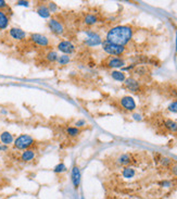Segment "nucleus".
Instances as JSON below:
<instances>
[{"label":"nucleus","instance_id":"nucleus-6","mask_svg":"<svg viewBox=\"0 0 177 199\" xmlns=\"http://www.w3.org/2000/svg\"><path fill=\"white\" fill-rule=\"evenodd\" d=\"M48 27L53 34L55 35H62L63 32H64V27H63V25L61 24V22H59L58 20L55 19H50L48 21Z\"/></svg>","mask_w":177,"mask_h":199},{"label":"nucleus","instance_id":"nucleus-7","mask_svg":"<svg viewBox=\"0 0 177 199\" xmlns=\"http://www.w3.org/2000/svg\"><path fill=\"white\" fill-rule=\"evenodd\" d=\"M121 106L127 111H134L136 109V102L130 96H125L121 99Z\"/></svg>","mask_w":177,"mask_h":199},{"label":"nucleus","instance_id":"nucleus-41","mask_svg":"<svg viewBox=\"0 0 177 199\" xmlns=\"http://www.w3.org/2000/svg\"><path fill=\"white\" fill-rule=\"evenodd\" d=\"M114 199H117V198H114Z\"/></svg>","mask_w":177,"mask_h":199},{"label":"nucleus","instance_id":"nucleus-1","mask_svg":"<svg viewBox=\"0 0 177 199\" xmlns=\"http://www.w3.org/2000/svg\"><path fill=\"white\" fill-rule=\"evenodd\" d=\"M133 37V30L129 26H115L107 34V42L124 47Z\"/></svg>","mask_w":177,"mask_h":199},{"label":"nucleus","instance_id":"nucleus-24","mask_svg":"<svg viewBox=\"0 0 177 199\" xmlns=\"http://www.w3.org/2000/svg\"><path fill=\"white\" fill-rule=\"evenodd\" d=\"M66 133H67V135H69V136L75 137V136H77V135L80 134V129H78L77 127H75V126H69L66 128Z\"/></svg>","mask_w":177,"mask_h":199},{"label":"nucleus","instance_id":"nucleus-23","mask_svg":"<svg viewBox=\"0 0 177 199\" xmlns=\"http://www.w3.org/2000/svg\"><path fill=\"white\" fill-rule=\"evenodd\" d=\"M58 58H59V56H58V53L55 52V51H49V52L46 55V59H47V61H49V62H57Z\"/></svg>","mask_w":177,"mask_h":199},{"label":"nucleus","instance_id":"nucleus-14","mask_svg":"<svg viewBox=\"0 0 177 199\" xmlns=\"http://www.w3.org/2000/svg\"><path fill=\"white\" fill-rule=\"evenodd\" d=\"M0 140H1V144L9 146V145L13 144V142H14V137H13V135L11 134V133L5 131V132H2L1 134H0Z\"/></svg>","mask_w":177,"mask_h":199},{"label":"nucleus","instance_id":"nucleus-32","mask_svg":"<svg viewBox=\"0 0 177 199\" xmlns=\"http://www.w3.org/2000/svg\"><path fill=\"white\" fill-rule=\"evenodd\" d=\"M160 185H162L163 187H170L172 186V183L170 181H162L160 182Z\"/></svg>","mask_w":177,"mask_h":199},{"label":"nucleus","instance_id":"nucleus-19","mask_svg":"<svg viewBox=\"0 0 177 199\" xmlns=\"http://www.w3.org/2000/svg\"><path fill=\"white\" fill-rule=\"evenodd\" d=\"M164 126L166 127L167 129H170L171 132H173V133L177 132V123L174 122L173 120H165Z\"/></svg>","mask_w":177,"mask_h":199},{"label":"nucleus","instance_id":"nucleus-30","mask_svg":"<svg viewBox=\"0 0 177 199\" xmlns=\"http://www.w3.org/2000/svg\"><path fill=\"white\" fill-rule=\"evenodd\" d=\"M16 5H21V7H30V1H26V0H21V1H18L16 2Z\"/></svg>","mask_w":177,"mask_h":199},{"label":"nucleus","instance_id":"nucleus-15","mask_svg":"<svg viewBox=\"0 0 177 199\" xmlns=\"http://www.w3.org/2000/svg\"><path fill=\"white\" fill-rule=\"evenodd\" d=\"M9 22H10L9 15L3 10H0V31L5 30L9 26Z\"/></svg>","mask_w":177,"mask_h":199},{"label":"nucleus","instance_id":"nucleus-29","mask_svg":"<svg viewBox=\"0 0 177 199\" xmlns=\"http://www.w3.org/2000/svg\"><path fill=\"white\" fill-rule=\"evenodd\" d=\"M47 5H48V9H49L50 12H55V11L58 10V7L55 2H49Z\"/></svg>","mask_w":177,"mask_h":199},{"label":"nucleus","instance_id":"nucleus-26","mask_svg":"<svg viewBox=\"0 0 177 199\" xmlns=\"http://www.w3.org/2000/svg\"><path fill=\"white\" fill-rule=\"evenodd\" d=\"M167 110L171 112H174V113H177V100H175L172 103H170V106L167 107Z\"/></svg>","mask_w":177,"mask_h":199},{"label":"nucleus","instance_id":"nucleus-33","mask_svg":"<svg viewBox=\"0 0 177 199\" xmlns=\"http://www.w3.org/2000/svg\"><path fill=\"white\" fill-rule=\"evenodd\" d=\"M5 8H8V3L5 0H0V10H3Z\"/></svg>","mask_w":177,"mask_h":199},{"label":"nucleus","instance_id":"nucleus-31","mask_svg":"<svg viewBox=\"0 0 177 199\" xmlns=\"http://www.w3.org/2000/svg\"><path fill=\"white\" fill-rule=\"evenodd\" d=\"M86 125V121L85 120H78V121H76L75 122V127H83V126H85Z\"/></svg>","mask_w":177,"mask_h":199},{"label":"nucleus","instance_id":"nucleus-34","mask_svg":"<svg viewBox=\"0 0 177 199\" xmlns=\"http://www.w3.org/2000/svg\"><path fill=\"white\" fill-rule=\"evenodd\" d=\"M133 119L136 120V121H141L142 118H141V115L138 114V113H134V114H133Z\"/></svg>","mask_w":177,"mask_h":199},{"label":"nucleus","instance_id":"nucleus-36","mask_svg":"<svg viewBox=\"0 0 177 199\" xmlns=\"http://www.w3.org/2000/svg\"><path fill=\"white\" fill-rule=\"evenodd\" d=\"M8 150V146L7 145H3L0 143V151H7Z\"/></svg>","mask_w":177,"mask_h":199},{"label":"nucleus","instance_id":"nucleus-10","mask_svg":"<svg viewBox=\"0 0 177 199\" xmlns=\"http://www.w3.org/2000/svg\"><path fill=\"white\" fill-rule=\"evenodd\" d=\"M85 42L88 46H97L102 44V40H101V38H100V36L98 34H96L94 32H88Z\"/></svg>","mask_w":177,"mask_h":199},{"label":"nucleus","instance_id":"nucleus-21","mask_svg":"<svg viewBox=\"0 0 177 199\" xmlns=\"http://www.w3.org/2000/svg\"><path fill=\"white\" fill-rule=\"evenodd\" d=\"M135 174H136V172H135V170L130 167H126L123 170V176H124L125 179H132V177L135 176Z\"/></svg>","mask_w":177,"mask_h":199},{"label":"nucleus","instance_id":"nucleus-28","mask_svg":"<svg viewBox=\"0 0 177 199\" xmlns=\"http://www.w3.org/2000/svg\"><path fill=\"white\" fill-rule=\"evenodd\" d=\"M172 160L170 158H166V157H161V163L164 165V167H167V165H170Z\"/></svg>","mask_w":177,"mask_h":199},{"label":"nucleus","instance_id":"nucleus-22","mask_svg":"<svg viewBox=\"0 0 177 199\" xmlns=\"http://www.w3.org/2000/svg\"><path fill=\"white\" fill-rule=\"evenodd\" d=\"M70 60H71L70 56L62 55V56H59V58H58V60H57V62H58V64H60V65H65V64H67V63L70 62Z\"/></svg>","mask_w":177,"mask_h":199},{"label":"nucleus","instance_id":"nucleus-16","mask_svg":"<svg viewBox=\"0 0 177 199\" xmlns=\"http://www.w3.org/2000/svg\"><path fill=\"white\" fill-rule=\"evenodd\" d=\"M35 156H36L35 151L33 149H26L22 152V154H21V160H22L23 162H30L32 160H34Z\"/></svg>","mask_w":177,"mask_h":199},{"label":"nucleus","instance_id":"nucleus-17","mask_svg":"<svg viewBox=\"0 0 177 199\" xmlns=\"http://www.w3.org/2000/svg\"><path fill=\"white\" fill-rule=\"evenodd\" d=\"M98 22V19L95 14H86L85 18H84V23L88 26H91V25H95Z\"/></svg>","mask_w":177,"mask_h":199},{"label":"nucleus","instance_id":"nucleus-5","mask_svg":"<svg viewBox=\"0 0 177 199\" xmlns=\"http://www.w3.org/2000/svg\"><path fill=\"white\" fill-rule=\"evenodd\" d=\"M58 50L63 52V55H72L75 51V45L69 40H61L57 46Z\"/></svg>","mask_w":177,"mask_h":199},{"label":"nucleus","instance_id":"nucleus-40","mask_svg":"<svg viewBox=\"0 0 177 199\" xmlns=\"http://www.w3.org/2000/svg\"><path fill=\"white\" fill-rule=\"evenodd\" d=\"M176 50H177V34H176Z\"/></svg>","mask_w":177,"mask_h":199},{"label":"nucleus","instance_id":"nucleus-37","mask_svg":"<svg viewBox=\"0 0 177 199\" xmlns=\"http://www.w3.org/2000/svg\"><path fill=\"white\" fill-rule=\"evenodd\" d=\"M172 96L174 98H177V88H174V89H172Z\"/></svg>","mask_w":177,"mask_h":199},{"label":"nucleus","instance_id":"nucleus-2","mask_svg":"<svg viewBox=\"0 0 177 199\" xmlns=\"http://www.w3.org/2000/svg\"><path fill=\"white\" fill-rule=\"evenodd\" d=\"M34 143H35V140H34V138L30 135L22 134L15 138L14 142H13V145H14L15 149L26 150V149H30V147L33 146Z\"/></svg>","mask_w":177,"mask_h":199},{"label":"nucleus","instance_id":"nucleus-20","mask_svg":"<svg viewBox=\"0 0 177 199\" xmlns=\"http://www.w3.org/2000/svg\"><path fill=\"white\" fill-rule=\"evenodd\" d=\"M117 162L122 165H128V164L132 162V159H130V156L127 154H121L119 159H117Z\"/></svg>","mask_w":177,"mask_h":199},{"label":"nucleus","instance_id":"nucleus-3","mask_svg":"<svg viewBox=\"0 0 177 199\" xmlns=\"http://www.w3.org/2000/svg\"><path fill=\"white\" fill-rule=\"evenodd\" d=\"M102 48L108 55L111 56H120L124 52L125 50V48L122 47V46L114 45V44H111V42H107V40L104 42H102Z\"/></svg>","mask_w":177,"mask_h":199},{"label":"nucleus","instance_id":"nucleus-38","mask_svg":"<svg viewBox=\"0 0 177 199\" xmlns=\"http://www.w3.org/2000/svg\"><path fill=\"white\" fill-rule=\"evenodd\" d=\"M134 67H135V64L129 65V67H123V71H128V70H130V69H133Z\"/></svg>","mask_w":177,"mask_h":199},{"label":"nucleus","instance_id":"nucleus-39","mask_svg":"<svg viewBox=\"0 0 177 199\" xmlns=\"http://www.w3.org/2000/svg\"><path fill=\"white\" fill-rule=\"evenodd\" d=\"M1 113H3V114H7V111H5V110H2V111H1Z\"/></svg>","mask_w":177,"mask_h":199},{"label":"nucleus","instance_id":"nucleus-35","mask_svg":"<svg viewBox=\"0 0 177 199\" xmlns=\"http://www.w3.org/2000/svg\"><path fill=\"white\" fill-rule=\"evenodd\" d=\"M172 173L173 175H175V176H177V164H175V165H173L172 167Z\"/></svg>","mask_w":177,"mask_h":199},{"label":"nucleus","instance_id":"nucleus-13","mask_svg":"<svg viewBox=\"0 0 177 199\" xmlns=\"http://www.w3.org/2000/svg\"><path fill=\"white\" fill-rule=\"evenodd\" d=\"M36 12H37V14L39 15L40 18L43 19H49L50 15H51V12L48 9V5H43V3L38 5L37 9H36Z\"/></svg>","mask_w":177,"mask_h":199},{"label":"nucleus","instance_id":"nucleus-12","mask_svg":"<svg viewBox=\"0 0 177 199\" xmlns=\"http://www.w3.org/2000/svg\"><path fill=\"white\" fill-rule=\"evenodd\" d=\"M125 64V61L119 57H112L108 60V67H114V69H119V67H123Z\"/></svg>","mask_w":177,"mask_h":199},{"label":"nucleus","instance_id":"nucleus-9","mask_svg":"<svg viewBox=\"0 0 177 199\" xmlns=\"http://www.w3.org/2000/svg\"><path fill=\"white\" fill-rule=\"evenodd\" d=\"M80 169H78V167H76V165H74L72 169V172H71V179H72V183H73V186H74L75 189H77L78 187H80V181H82V179H80Z\"/></svg>","mask_w":177,"mask_h":199},{"label":"nucleus","instance_id":"nucleus-25","mask_svg":"<svg viewBox=\"0 0 177 199\" xmlns=\"http://www.w3.org/2000/svg\"><path fill=\"white\" fill-rule=\"evenodd\" d=\"M65 171H66V167H65V164L63 163V162L57 164L55 167V169H53V172H55V173H62V172H65Z\"/></svg>","mask_w":177,"mask_h":199},{"label":"nucleus","instance_id":"nucleus-27","mask_svg":"<svg viewBox=\"0 0 177 199\" xmlns=\"http://www.w3.org/2000/svg\"><path fill=\"white\" fill-rule=\"evenodd\" d=\"M135 73H136L137 75H143L147 73V69H146L145 67H139L135 70Z\"/></svg>","mask_w":177,"mask_h":199},{"label":"nucleus","instance_id":"nucleus-8","mask_svg":"<svg viewBox=\"0 0 177 199\" xmlns=\"http://www.w3.org/2000/svg\"><path fill=\"white\" fill-rule=\"evenodd\" d=\"M9 35L11 38H13L14 40H19V42L24 40L26 38V33L19 27H11L9 30Z\"/></svg>","mask_w":177,"mask_h":199},{"label":"nucleus","instance_id":"nucleus-11","mask_svg":"<svg viewBox=\"0 0 177 199\" xmlns=\"http://www.w3.org/2000/svg\"><path fill=\"white\" fill-rule=\"evenodd\" d=\"M124 83H125L126 88H127L128 90H130V92H138V90H139V88H140L138 81L135 80L134 77H128V78H126V80H125Z\"/></svg>","mask_w":177,"mask_h":199},{"label":"nucleus","instance_id":"nucleus-4","mask_svg":"<svg viewBox=\"0 0 177 199\" xmlns=\"http://www.w3.org/2000/svg\"><path fill=\"white\" fill-rule=\"evenodd\" d=\"M30 42H33L35 45L39 46V47H47L49 45V39L47 36L43 35V34H38V33H33L30 35Z\"/></svg>","mask_w":177,"mask_h":199},{"label":"nucleus","instance_id":"nucleus-18","mask_svg":"<svg viewBox=\"0 0 177 199\" xmlns=\"http://www.w3.org/2000/svg\"><path fill=\"white\" fill-rule=\"evenodd\" d=\"M111 76H112L113 80L117 81V82H124L126 80V76L122 71H113V72H111Z\"/></svg>","mask_w":177,"mask_h":199}]
</instances>
